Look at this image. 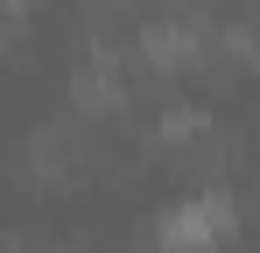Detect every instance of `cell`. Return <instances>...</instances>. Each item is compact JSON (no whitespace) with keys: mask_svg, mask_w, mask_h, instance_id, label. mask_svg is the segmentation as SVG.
Instances as JSON below:
<instances>
[{"mask_svg":"<svg viewBox=\"0 0 260 253\" xmlns=\"http://www.w3.org/2000/svg\"><path fill=\"white\" fill-rule=\"evenodd\" d=\"M232 232V204L225 197H190V204L162 211V253H211L218 239Z\"/></svg>","mask_w":260,"mask_h":253,"instance_id":"obj_1","label":"cell"},{"mask_svg":"<svg viewBox=\"0 0 260 253\" xmlns=\"http://www.w3.org/2000/svg\"><path fill=\"white\" fill-rule=\"evenodd\" d=\"M141 56H148L155 71H190V64L204 56V28H197V21H148V28H141Z\"/></svg>","mask_w":260,"mask_h":253,"instance_id":"obj_2","label":"cell"},{"mask_svg":"<svg viewBox=\"0 0 260 253\" xmlns=\"http://www.w3.org/2000/svg\"><path fill=\"white\" fill-rule=\"evenodd\" d=\"M71 99H78L85 113H120L127 91H120V71H113V64H85V71L71 78Z\"/></svg>","mask_w":260,"mask_h":253,"instance_id":"obj_3","label":"cell"}]
</instances>
